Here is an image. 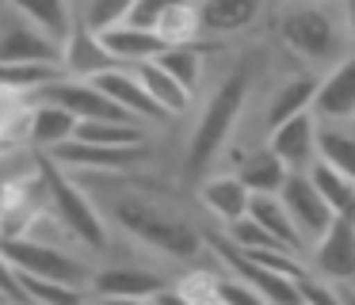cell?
<instances>
[{"mask_svg":"<svg viewBox=\"0 0 355 305\" xmlns=\"http://www.w3.org/2000/svg\"><path fill=\"white\" fill-rule=\"evenodd\" d=\"M100 38L107 42V50L115 53L126 69L146 65V61H157L164 50H168V42H164L153 27H141V23H130V19L119 23V27H111V31H103Z\"/></svg>","mask_w":355,"mask_h":305,"instance_id":"obj_15","label":"cell"},{"mask_svg":"<svg viewBox=\"0 0 355 305\" xmlns=\"http://www.w3.org/2000/svg\"><path fill=\"white\" fill-rule=\"evenodd\" d=\"M321 160L355 180V134L340 130V122L336 126H324L321 122Z\"/></svg>","mask_w":355,"mask_h":305,"instance_id":"obj_29","label":"cell"},{"mask_svg":"<svg viewBox=\"0 0 355 305\" xmlns=\"http://www.w3.org/2000/svg\"><path fill=\"white\" fill-rule=\"evenodd\" d=\"M119 65H123V61L107 50V42L100 38V31L77 23L73 38L65 42V73L80 76V80H96L100 73H111V69H119Z\"/></svg>","mask_w":355,"mask_h":305,"instance_id":"obj_14","label":"cell"},{"mask_svg":"<svg viewBox=\"0 0 355 305\" xmlns=\"http://www.w3.org/2000/svg\"><path fill=\"white\" fill-rule=\"evenodd\" d=\"M77 126H80V119L73 111H65L62 103H50V99H39L31 111V145L50 152L62 141L77 137Z\"/></svg>","mask_w":355,"mask_h":305,"instance_id":"obj_20","label":"cell"},{"mask_svg":"<svg viewBox=\"0 0 355 305\" xmlns=\"http://www.w3.org/2000/svg\"><path fill=\"white\" fill-rule=\"evenodd\" d=\"M317 88H321V80H317L313 73L291 76V80H286L283 88L275 92V99H271V107H268V130H275V126H283V122H291L294 114L313 111Z\"/></svg>","mask_w":355,"mask_h":305,"instance_id":"obj_21","label":"cell"},{"mask_svg":"<svg viewBox=\"0 0 355 305\" xmlns=\"http://www.w3.org/2000/svg\"><path fill=\"white\" fill-rule=\"evenodd\" d=\"M263 0H199V15H202V31L207 35H233L245 31L248 23L260 15Z\"/></svg>","mask_w":355,"mask_h":305,"instance_id":"obj_22","label":"cell"},{"mask_svg":"<svg viewBox=\"0 0 355 305\" xmlns=\"http://www.w3.org/2000/svg\"><path fill=\"white\" fill-rule=\"evenodd\" d=\"M176 4H187V0H138V4H134L130 23H141V27H157V19H161L168 8H176Z\"/></svg>","mask_w":355,"mask_h":305,"instance_id":"obj_32","label":"cell"},{"mask_svg":"<svg viewBox=\"0 0 355 305\" xmlns=\"http://www.w3.org/2000/svg\"><path fill=\"white\" fill-rule=\"evenodd\" d=\"M214 252H218V259L230 267V274H237L241 282H248V286H252L268 305H306V302H302L298 279L279 274V271H271V267L256 263V259L245 256L233 241H214Z\"/></svg>","mask_w":355,"mask_h":305,"instance_id":"obj_6","label":"cell"},{"mask_svg":"<svg viewBox=\"0 0 355 305\" xmlns=\"http://www.w3.org/2000/svg\"><path fill=\"white\" fill-rule=\"evenodd\" d=\"M248 214H252V218L260 221V225L268 229V233L275 236V241L283 244L286 252L302 256V248H306V236H302L298 221L291 218V210H286V202H283L279 195H252V206H248Z\"/></svg>","mask_w":355,"mask_h":305,"instance_id":"obj_19","label":"cell"},{"mask_svg":"<svg viewBox=\"0 0 355 305\" xmlns=\"http://www.w3.org/2000/svg\"><path fill=\"white\" fill-rule=\"evenodd\" d=\"M237 175L252 195H279L291 175V168L275 157L271 149H260V152H248L245 160L237 164Z\"/></svg>","mask_w":355,"mask_h":305,"instance_id":"obj_25","label":"cell"},{"mask_svg":"<svg viewBox=\"0 0 355 305\" xmlns=\"http://www.w3.org/2000/svg\"><path fill=\"white\" fill-rule=\"evenodd\" d=\"M88 305H153V302H149V297H100L96 294Z\"/></svg>","mask_w":355,"mask_h":305,"instance_id":"obj_33","label":"cell"},{"mask_svg":"<svg viewBox=\"0 0 355 305\" xmlns=\"http://www.w3.org/2000/svg\"><path fill=\"white\" fill-rule=\"evenodd\" d=\"M39 99L62 103L65 111H73L80 122H100V119H111V122H138L130 111H123V107H119L96 80H80V76H69V73H65L58 84H50L46 92H39Z\"/></svg>","mask_w":355,"mask_h":305,"instance_id":"obj_8","label":"cell"},{"mask_svg":"<svg viewBox=\"0 0 355 305\" xmlns=\"http://www.w3.org/2000/svg\"><path fill=\"white\" fill-rule=\"evenodd\" d=\"M313 267L321 279L336 282V286H352L355 282V221L336 218L329 233L313 244Z\"/></svg>","mask_w":355,"mask_h":305,"instance_id":"obj_11","label":"cell"},{"mask_svg":"<svg viewBox=\"0 0 355 305\" xmlns=\"http://www.w3.org/2000/svg\"><path fill=\"white\" fill-rule=\"evenodd\" d=\"M344 23H347V35H352V46H355V0H344Z\"/></svg>","mask_w":355,"mask_h":305,"instance_id":"obj_34","label":"cell"},{"mask_svg":"<svg viewBox=\"0 0 355 305\" xmlns=\"http://www.w3.org/2000/svg\"><path fill=\"white\" fill-rule=\"evenodd\" d=\"M8 8H16L19 15H27L35 27H42L50 38H58L62 46L69 42L73 31H77V19H73L69 0H8Z\"/></svg>","mask_w":355,"mask_h":305,"instance_id":"obj_24","label":"cell"},{"mask_svg":"<svg viewBox=\"0 0 355 305\" xmlns=\"http://www.w3.org/2000/svg\"><path fill=\"white\" fill-rule=\"evenodd\" d=\"M279 38L291 46L298 58L313 61V65H336L355 50L347 23L340 19L332 8L317 4V0H298L279 15Z\"/></svg>","mask_w":355,"mask_h":305,"instance_id":"obj_2","label":"cell"},{"mask_svg":"<svg viewBox=\"0 0 355 305\" xmlns=\"http://www.w3.org/2000/svg\"><path fill=\"white\" fill-rule=\"evenodd\" d=\"M313 114L321 122H347V119H355V50L347 53L344 61H336V65L321 76Z\"/></svg>","mask_w":355,"mask_h":305,"instance_id":"obj_13","label":"cell"},{"mask_svg":"<svg viewBox=\"0 0 355 305\" xmlns=\"http://www.w3.org/2000/svg\"><path fill=\"white\" fill-rule=\"evenodd\" d=\"M4 263L19 267L27 274L39 279H54V282H69V286H92L96 271L85 263L80 256L58 248L50 241H35V236H4Z\"/></svg>","mask_w":355,"mask_h":305,"instance_id":"obj_5","label":"cell"},{"mask_svg":"<svg viewBox=\"0 0 355 305\" xmlns=\"http://www.w3.org/2000/svg\"><path fill=\"white\" fill-rule=\"evenodd\" d=\"M134 73H138V80L146 84V92L157 99V107H161L164 114L187 111V103H191V92H187L184 84H180L176 76L168 73V69H161L157 61H146V65H134Z\"/></svg>","mask_w":355,"mask_h":305,"instance_id":"obj_26","label":"cell"},{"mask_svg":"<svg viewBox=\"0 0 355 305\" xmlns=\"http://www.w3.org/2000/svg\"><path fill=\"white\" fill-rule=\"evenodd\" d=\"M157 65L168 69L187 92H195V84H199V76H202V53L195 50V46H168V50L157 58Z\"/></svg>","mask_w":355,"mask_h":305,"instance_id":"obj_30","label":"cell"},{"mask_svg":"<svg viewBox=\"0 0 355 305\" xmlns=\"http://www.w3.org/2000/svg\"><path fill=\"white\" fill-rule=\"evenodd\" d=\"M134 4L138 0H88L85 4V27H92V31H111V27H119V23H126L134 15Z\"/></svg>","mask_w":355,"mask_h":305,"instance_id":"obj_31","label":"cell"},{"mask_svg":"<svg viewBox=\"0 0 355 305\" xmlns=\"http://www.w3.org/2000/svg\"><path fill=\"white\" fill-rule=\"evenodd\" d=\"M39 180H42V191H46V206L58 214V221L69 229L73 241L92 248V252L107 248V225H103V218L96 214V206L88 202L85 191H77L73 180H65V175L58 172V160L50 157V152L39 157Z\"/></svg>","mask_w":355,"mask_h":305,"instance_id":"obj_4","label":"cell"},{"mask_svg":"<svg viewBox=\"0 0 355 305\" xmlns=\"http://www.w3.org/2000/svg\"><path fill=\"white\" fill-rule=\"evenodd\" d=\"M268 149L283 160L291 172H309L321 160V119L313 111L294 114L291 122L268 130Z\"/></svg>","mask_w":355,"mask_h":305,"instance_id":"obj_10","label":"cell"},{"mask_svg":"<svg viewBox=\"0 0 355 305\" xmlns=\"http://www.w3.org/2000/svg\"><path fill=\"white\" fill-rule=\"evenodd\" d=\"M50 157L62 168H92V172H119V168H134L138 160H146V145H130V149H107V145H92L69 137L58 149H50Z\"/></svg>","mask_w":355,"mask_h":305,"instance_id":"obj_12","label":"cell"},{"mask_svg":"<svg viewBox=\"0 0 355 305\" xmlns=\"http://www.w3.org/2000/svg\"><path fill=\"white\" fill-rule=\"evenodd\" d=\"M199 198L218 221L233 225V221L248 218V206H252V191L241 183L237 172H222V175H207L199 187Z\"/></svg>","mask_w":355,"mask_h":305,"instance_id":"obj_16","label":"cell"},{"mask_svg":"<svg viewBox=\"0 0 355 305\" xmlns=\"http://www.w3.org/2000/svg\"><path fill=\"white\" fill-rule=\"evenodd\" d=\"M279 198L286 202L291 218L298 221L302 236H306L309 244L321 241V236L329 233V225L336 221V210L329 206V198L321 195V187L313 183V175H309V172H291V175H286Z\"/></svg>","mask_w":355,"mask_h":305,"instance_id":"obj_9","label":"cell"},{"mask_svg":"<svg viewBox=\"0 0 355 305\" xmlns=\"http://www.w3.org/2000/svg\"><path fill=\"white\" fill-rule=\"evenodd\" d=\"M309 175H313V183L321 187V195L329 198V206L336 210V218H352L355 214V180L344 172H336L332 164H324V160H317L313 168H309Z\"/></svg>","mask_w":355,"mask_h":305,"instance_id":"obj_28","label":"cell"},{"mask_svg":"<svg viewBox=\"0 0 355 305\" xmlns=\"http://www.w3.org/2000/svg\"><path fill=\"white\" fill-rule=\"evenodd\" d=\"M96 84H100V88L107 92V96L123 107V111H130L138 122H146V119H168V114L157 107V99L146 92V84L138 80V73H134V69L119 65V69H111V73H100V76H96Z\"/></svg>","mask_w":355,"mask_h":305,"instance_id":"obj_17","label":"cell"},{"mask_svg":"<svg viewBox=\"0 0 355 305\" xmlns=\"http://www.w3.org/2000/svg\"><path fill=\"white\" fill-rule=\"evenodd\" d=\"M65 76V65H46V61H24V65H0V80H4V96H39L50 84Z\"/></svg>","mask_w":355,"mask_h":305,"instance_id":"obj_23","label":"cell"},{"mask_svg":"<svg viewBox=\"0 0 355 305\" xmlns=\"http://www.w3.org/2000/svg\"><path fill=\"white\" fill-rule=\"evenodd\" d=\"M164 290V282L153 271H141V267H103L92 279V294L100 297H149L153 302Z\"/></svg>","mask_w":355,"mask_h":305,"instance_id":"obj_18","label":"cell"},{"mask_svg":"<svg viewBox=\"0 0 355 305\" xmlns=\"http://www.w3.org/2000/svg\"><path fill=\"white\" fill-rule=\"evenodd\" d=\"M245 99H248V73H233L214 88L210 103L202 107L199 122H195L191 141H187V172L199 175V172H207V168L214 164V157L225 149L233 126H237Z\"/></svg>","mask_w":355,"mask_h":305,"instance_id":"obj_3","label":"cell"},{"mask_svg":"<svg viewBox=\"0 0 355 305\" xmlns=\"http://www.w3.org/2000/svg\"><path fill=\"white\" fill-rule=\"evenodd\" d=\"M157 35L164 38L168 46H191L199 35H207L202 31V15H199V4L195 0H187V4H176L168 8V12L157 19Z\"/></svg>","mask_w":355,"mask_h":305,"instance_id":"obj_27","label":"cell"},{"mask_svg":"<svg viewBox=\"0 0 355 305\" xmlns=\"http://www.w3.org/2000/svg\"><path fill=\"white\" fill-rule=\"evenodd\" d=\"M111 218L119 229L138 236L141 244L157 248L172 259H195L202 252V236L191 221H184L172 206L157 202L149 195H119L111 198Z\"/></svg>","mask_w":355,"mask_h":305,"instance_id":"obj_1","label":"cell"},{"mask_svg":"<svg viewBox=\"0 0 355 305\" xmlns=\"http://www.w3.org/2000/svg\"><path fill=\"white\" fill-rule=\"evenodd\" d=\"M24 61H46L65 65V46L50 38L42 27H35L27 15L4 4V38H0V65H24Z\"/></svg>","mask_w":355,"mask_h":305,"instance_id":"obj_7","label":"cell"}]
</instances>
